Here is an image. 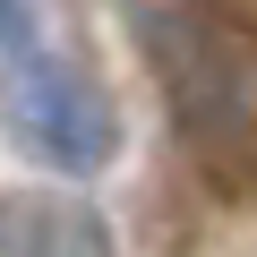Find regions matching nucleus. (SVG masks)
Masks as SVG:
<instances>
[{"mask_svg":"<svg viewBox=\"0 0 257 257\" xmlns=\"http://www.w3.org/2000/svg\"><path fill=\"white\" fill-rule=\"evenodd\" d=\"M172 128L223 180H257V18L231 0H128Z\"/></svg>","mask_w":257,"mask_h":257,"instance_id":"nucleus-1","label":"nucleus"},{"mask_svg":"<svg viewBox=\"0 0 257 257\" xmlns=\"http://www.w3.org/2000/svg\"><path fill=\"white\" fill-rule=\"evenodd\" d=\"M0 128H9V146L26 163H43L60 180H94L120 155V103L69 52H18L9 60V77H0Z\"/></svg>","mask_w":257,"mask_h":257,"instance_id":"nucleus-2","label":"nucleus"},{"mask_svg":"<svg viewBox=\"0 0 257 257\" xmlns=\"http://www.w3.org/2000/svg\"><path fill=\"white\" fill-rule=\"evenodd\" d=\"M0 257H120V248L86 197L26 189V197H0Z\"/></svg>","mask_w":257,"mask_h":257,"instance_id":"nucleus-3","label":"nucleus"},{"mask_svg":"<svg viewBox=\"0 0 257 257\" xmlns=\"http://www.w3.org/2000/svg\"><path fill=\"white\" fill-rule=\"evenodd\" d=\"M26 35H35V9H26V0H0V69L26 52Z\"/></svg>","mask_w":257,"mask_h":257,"instance_id":"nucleus-4","label":"nucleus"}]
</instances>
